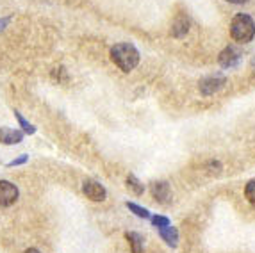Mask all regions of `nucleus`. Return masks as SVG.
Returning a JSON list of instances; mask_svg holds the SVG:
<instances>
[{"instance_id": "obj_4", "label": "nucleus", "mask_w": 255, "mask_h": 253, "mask_svg": "<svg viewBox=\"0 0 255 253\" xmlns=\"http://www.w3.org/2000/svg\"><path fill=\"white\" fill-rule=\"evenodd\" d=\"M241 59H243V52L238 47H234V45H229V47L223 48L220 52V55H218V64L223 70H232V68L239 66Z\"/></svg>"}, {"instance_id": "obj_19", "label": "nucleus", "mask_w": 255, "mask_h": 253, "mask_svg": "<svg viewBox=\"0 0 255 253\" xmlns=\"http://www.w3.org/2000/svg\"><path fill=\"white\" fill-rule=\"evenodd\" d=\"M227 2H230V4H245V2H248V0H227Z\"/></svg>"}, {"instance_id": "obj_20", "label": "nucleus", "mask_w": 255, "mask_h": 253, "mask_svg": "<svg viewBox=\"0 0 255 253\" xmlns=\"http://www.w3.org/2000/svg\"><path fill=\"white\" fill-rule=\"evenodd\" d=\"M23 253H41V252H39L38 248H27V250H25V252H23Z\"/></svg>"}, {"instance_id": "obj_11", "label": "nucleus", "mask_w": 255, "mask_h": 253, "mask_svg": "<svg viewBox=\"0 0 255 253\" xmlns=\"http://www.w3.org/2000/svg\"><path fill=\"white\" fill-rule=\"evenodd\" d=\"M187 32H189V21L184 16L175 18L173 25H171V36H173V38H184Z\"/></svg>"}, {"instance_id": "obj_1", "label": "nucleus", "mask_w": 255, "mask_h": 253, "mask_svg": "<svg viewBox=\"0 0 255 253\" xmlns=\"http://www.w3.org/2000/svg\"><path fill=\"white\" fill-rule=\"evenodd\" d=\"M111 61L122 70V72L128 73L139 64V50H137L132 43H116L109 50Z\"/></svg>"}, {"instance_id": "obj_14", "label": "nucleus", "mask_w": 255, "mask_h": 253, "mask_svg": "<svg viewBox=\"0 0 255 253\" xmlns=\"http://www.w3.org/2000/svg\"><path fill=\"white\" fill-rule=\"evenodd\" d=\"M125 207H127L132 214H136L137 218H141V220H150V218H152V214H150L148 209L137 205V203H134V202H127V203H125Z\"/></svg>"}, {"instance_id": "obj_9", "label": "nucleus", "mask_w": 255, "mask_h": 253, "mask_svg": "<svg viewBox=\"0 0 255 253\" xmlns=\"http://www.w3.org/2000/svg\"><path fill=\"white\" fill-rule=\"evenodd\" d=\"M157 232H159V236H161V239L164 241L170 248H177V246H179V230L175 227H171V225L161 227V228H157Z\"/></svg>"}, {"instance_id": "obj_13", "label": "nucleus", "mask_w": 255, "mask_h": 253, "mask_svg": "<svg viewBox=\"0 0 255 253\" xmlns=\"http://www.w3.org/2000/svg\"><path fill=\"white\" fill-rule=\"evenodd\" d=\"M14 118H16L18 125H20V130L23 132V134H29V135L30 134H36V130H38V128H36V126L32 125L30 122H27L25 116H23L20 111H14Z\"/></svg>"}, {"instance_id": "obj_15", "label": "nucleus", "mask_w": 255, "mask_h": 253, "mask_svg": "<svg viewBox=\"0 0 255 253\" xmlns=\"http://www.w3.org/2000/svg\"><path fill=\"white\" fill-rule=\"evenodd\" d=\"M245 198L255 207V178L248 180V184L245 186Z\"/></svg>"}, {"instance_id": "obj_3", "label": "nucleus", "mask_w": 255, "mask_h": 253, "mask_svg": "<svg viewBox=\"0 0 255 253\" xmlns=\"http://www.w3.org/2000/svg\"><path fill=\"white\" fill-rule=\"evenodd\" d=\"M227 84V77L223 73H213V75H207L198 82V91H200L204 97H211V95L218 93L223 86Z\"/></svg>"}, {"instance_id": "obj_5", "label": "nucleus", "mask_w": 255, "mask_h": 253, "mask_svg": "<svg viewBox=\"0 0 255 253\" xmlns=\"http://www.w3.org/2000/svg\"><path fill=\"white\" fill-rule=\"evenodd\" d=\"M82 193H84L86 198L91 200V202H104V200L107 198L106 187H104L100 182L91 180V178L82 182Z\"/></svg>"}, {"instance_id": "obj_12", "label": "nucleus", "mask_w": 255, "mask_h": 253, "mask_svg": "<svg viewBox=\"0 0 255 253\" xmlns=\"http://www.w3.org/2000/svg\"><path fill=\"white\" fill-rule=\"evenodd\" d=\"M127 189L130 191L132 194H136V196H141V194L145 193V184L136 177V175H128L127 177Z\"/></svg>"}, {"instance_id": "obj_8", "label": "nucleus", "mask_w": 255, "mask_h": 253, "mask_svg": "<svg viewBox=\"0 0 255 253\" xmlns=\"http://www.w3.org/2000/svg\"><path fill=\"white\" fill-rule=\"evenodd\" d=\"M25 134L20 128H11V126H0V144L11 146V144H20Z\"/></svg>"}, {"instance_id": "obj_17", "label": "nucleus", "mask_w": 255, "mask_h": 253, "mask_svg": "<svg viewBox=\"0 0 255 253\" xmlns=\"http://www.w3.org/2000/svg\"><path fill=\"white\" fill-rule=\"evenodd\" d=\"M27 160H29V155H27V153H21V155L16 157V159L9 160V162H7V168H14V166H23V164H27Z\"/></svg>"}, {"instance_id": "obj_18", "label": "nucleus", "mask_w": 255, "mask_h": 253, "mask_svg": "<svg viewBox=\"0 0 255 253\" xmlns=\"http://www.w3.org/2000/svg\"><path fill=\"white\" fill-rule=\"evenodd\" d=\"M11 21V16H5V18H0V32L7 27V23Z\"/></svg>"}, {"instance_id": "obj_10", "label": "nucleus", "mask_w": 255, "mask_h": 253, "mask_svg": "<svg viewBox=\"0 0 255 253\" xmlns=\"http://www.w3.org/2000/svg\"><path fill=\"white\" fill-rule=\"evenodd\" d=\"M125 239H127L132 253H143V250H145V239H143V236L139 232H125Z\"/></svg>"}, {"instance_id": "obj_7", "label": "nucleus", "mask_w": 255, "mask_h": 253, "mask_svg": "<svg viewBox=\"0 0 255 253\" xmlns=\"http://www.w3.org/2000/svg\"><path fill=\"white\" fill-rule=\"evenodd\" d=\"M150 193H152L153 200L159 202V203H168L171 198V187L166 180L152 182V186H150Z\"/></svg>"}, {"instance_id": "obj_2", "label": "nucleus", "mask_w": 255, "mask_h": 253, "mask_svg": "<svg viewBox=\"0 0 255 253\" xmlns=\"http://www.w3.org/2000/svg\"><path fill=\"white\" fill-rule=\"evenodd\" d=\"M230 38L238 43H250L255 38V21L250 14L239 13L230 21Z\"/></svg>"}, {"instance_id": "obj_16", "label": "nucleus", "mask_w": 255, "mask_h": 253, "mask_svg": "<svg viewBox=\"0 0 255 253\" xmlns=\"http://www.w3.org/2000/svg\"><path fill=\"white\" fill-rule=\"evenodd\" d=\"M150 223L153 225L155 228H161V227H168V225H171L170 218H166V216H152L150 218Z\"/></svg>"}, {"instance_id": "obj_6", "label": "nucleus", "mask_w": 255, "mask_h": 253, "mask_svg": "<svg viewBox=\"0 0 255 253\" xmlns=\"http://www.w3.org/2000/svg\"><path fill=\"white\" fill-rule=\"evenodd\" d=\"M20 191L14 186L13 182L9 180H0V205L2 207H11L18 202Z\"/></svg>"}]
</instances>
